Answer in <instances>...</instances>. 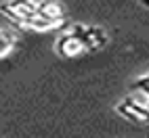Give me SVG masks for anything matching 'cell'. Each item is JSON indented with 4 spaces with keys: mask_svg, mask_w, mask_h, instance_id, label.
Here are the masks:
<instances>
[{
    "mask_svg": "<svg viewBox=\"0 0 149 138\" xmlns=\"http://www.w3.org/2000/svg\"><path fill=\"white\" fill-rule=\"evenodd\" d=\"M72 34H76L80 38V42L86 46L88 52H97V50H103V48L109 44V36L103 27L99 25H82V23H76L69 29Z\"/></svg>",
    "mask_w": 149,
    "mask_h": 138,
    "instance_id": "1",
    "label": "cell"
},
{
    "mask_svg": "<svg viewBox=\"0 0 149 138\" xmlns=\"http://www.w3.org/2000/svg\"><path fill=\"white\" fill-rule=\"evenodd\" d=\"M0 13L11 23L23 29V25L36 15V2L34 0H6L0 4Z\"/></svg>",
    "mask_w": 149,
    "mask_h": 138,
    "instance_id": "2",
    "label": "cell"
},
{
    "mask_svg": "<svg viewBox=\"0 0 149 138\" xmlns=\"http://www.w3.org/2000/svg\"><path fill=\"white\" fill-rule=\"evenodd\" d=\"M116 113L120 117H124L126 121H132L136 126L149 124V107L143 105L141 101H136L132 94L130 96H124L122 101L116 105Z\"/></svg>",
    "mask_w": 149,
    "mask_h": 138,
    "instance_id": "3",
    "label": "cell"
},
{
    "mask_svg": "<svg viewBox=\"0 0 149 138\" xmlns=\"http://www.w3.org/2000/svg\"><path fill=\"white\" fill-rule=\"evenodd\" d=\"M55 50H57V55L61 57V59H76V57L88 52L86 46L80 42V38H78L76 34H72V32H67V34H63V36L57 38Z\"/></svg>",
    "mask_w": 149,
    "mask_h": 138,
    "instance_id": "4",
    "label": "cell"
},
{
    "mask_svg": "<svg viewBox=\"0 0 149 138\" xmlns=\"http://www.w3.org/2000/svg\"><path fill=\"white\" fill-rule=\"evenodd\" d=\"M36 15L51 21H65V6L59 0H42L40 4H36Z\"/></svg>",
    "mask_w": 149,
    "mask_h": 138,
    "instance_id": "5",
    "label": "cell"
},
{
    "mask_svg": "<svg viewBox=\"0 0 149 138\" xmlns=\"http://www.w3.org/2000/svg\"><path fill=\"white\" fill-rule=\"evenodd\" d=\"M61 27H65V21H51V19H44L38 15H34L23 25V29H32V32H57Z\"/></svg>",
    "mask_w": 149,
    "mask_h": 138,
    "instance_id": "6",
    "label": "cell"
},
{
    "mask_svg": "<svg viewBox=\"0 0 149 138\" xmlns=\"http://www.w3.org/2000/svg\"><path fill=\"white\" fill-rule=\"evenodd\" d=\"M130 94L136 98V101H141L143 105L149 107V73L139 75L136 80L130 84Z\"/></svg>",
    "mask_w": 149,
    "mask_h": 138,
    "instance_id": "7",
    "label": "cell"
},
{
    "mask_svg": "<svg viewBox=\"0 0 149 138\" xmlns=\"http://www.w3.org/2000/svg\"><path fill=\"white\" fill-rule=\"evenodd\" d=\"M15 44H17L15 34H13V32H4V29H0V59L6 57L8 52H11L13 48H15Z\"/></svg>",
    "mask_w": 149,
    "mask_h": 138,
    "instance_id": "8",
    "label": "cell"
},
{
    "mask_svg": "<svg viewBox=\"0 0 149 138\" xmlns=\"http://www.w3.org/2000/svg\"><path fill=\"white\" fill-rule=\"evenodd\" d=\"M141 4H143V6H147V8H149V0H141Z\"/></svg>",
    "mask_w": 149,
    "mask_h": 138,
    "instance_id": "9",
    "label": "cell"
}]
</instances>
